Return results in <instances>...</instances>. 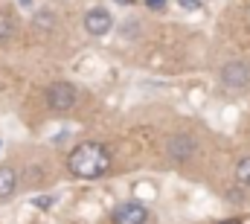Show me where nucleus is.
Returning a JSON list of instances; mask_svg holds the SVG:
<instances>
[{
    "label": "nucleus",
    "instance_id": "1",
    "mask_svg": "<svg viewBox=\"0 0 250 224\" xmlns=\"http://www.w3.org/2000/svg\"><path fill=\"white\" fill-rule=\"evenodd\" d=\"M67 169L73 178L79 180H96L111 169V152L102 143H79L70 155H67Z\"/></svg>",
    "mask_w": 250,
    "mask_h": 224
},
{
    "label": "nucleus",
    "instance_id": "8",
    "mask_svg": "<svg viewBox=\"0 0 250 224\" xmlns=\"http://www.w3.org/2000/svg\"><path fill=\"white\" fill-rule=\"evenodd\" d=\"M15 35V18L9 12H0V44H6Z\"/></svg>",
    "mask_w": 250,
    "mask_h": 224
},
{
    "label": "nucleus",
    "instance_id": "7",
    "mask_svg": "<svg viewBox=\"0 0 250 224\" xmlns=\"http://www.w3.org/2000/svg\"><path fill=\"white\" fill-rule=\"evenodd\" d=\"M18 189V172L12 166H0V198H9Z\"/></svg>",
    "mask_w": 250,
    "mask_h": 224
},
{
    "label": "nucleus",
    "instance_id": "11",
    "mask_svg": "<svg viewBox=\"0 0 250 224\" xmlns=\"http://www.w3.org/2000/svg\"><path fill=\"white\" fill-rule=\"evenodd\" d=\"M148 3V9H163L166 6V0H146Z\"/></svg>",
    "mask_w": 250,
    "mask_h": 224
},
{
    "label": "nucleus",
    "instance_id": "6",
    "mask_svg": "<svg viewBox=\"0 0 250 224\" xmlns=\"http://www.w3.org/2000/svg\"><path fill=\"white\" fill-rule=\"evenodd\" d=\"M195 140L189 137V134H175V137H169V143H166V152H169V157L175 160V163H187L189 157L195 155Z\"/></svg>",
    "mask_w": 250,
    "mask_h": 224
},
{
    "label": "nucleus",
    "instance_id": "2",
    "mask_svg": "<svg viewBox=\"0 0 250 224\" xmlns=\"http://www.w3.org/2000/svg\"><path fill=\"white\" fill-rule=\"evenodd\" d=\"M76 99H79V93H76V85H70V82H53L47 88V105L53 111H70L76 105Z\"/></svg>",
    "mask_w": 250,
    "mask_h": 224
},
{
    "label": "nucleus",
    "instance_id": "4",
    "mask_svg": "<svg viewBox=\"0 0 250 224\" xmlns=\"http://www.w3.org/2000/svg\"><path fill=\"white\" fill-rule=\"evenodd\" d=\"M111 26H114V18H111V12L102 9V6H96V9H90V12L84 15V29H87V35H93V38L108 35Z\"/></svg>",
    "mask_w": 250,
    "mask_h": 224
},
{
    "label": "nucleus",
    "instance_id": "12",
    "mask_svg": "<svg viewBox=\"0 0 250 224\" xmlns=\"http://www.w3.org/2000/svg\"><path fill=\"white\" fill-rule=\"evenodd\" d=\"M218 224H242V222H236V219H227V222H218Z\"/></svg>",
    "mask_w": 250,
    "mask_h": 224
},
{
    "label": "nucleus",
    "instance_id": "3",
    "mask_svg": "<svg viewBox=\"0 0 250 224\" xmlns=\"http://www.w3.org/2000/svg\"><path fill=\"white\" fill-rule=\"evenodd\" d=\"M221 85L227 90H245L250 85V64L248 61H227L221 67Z\"/></svg>",
    "mask_w": 250,
    "mask_h": 224
},
{
    "label": "nucleus",
    "instance_id": "9",
    "mask_svg": "<svg viewBox=\"0 0 250 224\" xmlns=\"http://www.w3.org/2000/svg\"><path fill=\"white\" fill-rule=\"evenodd\" d=\"M236 180H239L242 186H250V157H242V160L236 163Z\"/></svg>",
    "mask_w": 250,
    "mask_h": 224
},
{
    "label": "nucleus",
    "instance_id": "5",
    "mask_svg": "<svg viewBox=\"0 0 250 224\" xmlns=\"http://www.w3.org/2000/svg\"><path fill=\"white\" fill-rule=\"evenodd\" d=\"M148 222V210L140 201H125L114 210V224H146Z\"/></svg>",
    "mask_w": 250,
    "mask_h": 224
},
{
    "label": "nucleus",
    "instance_id": "10",
    "mask_svg": "<svg viewBox=\"0 0 250 224\" xmlns=\"http://www.w3.org/2000/svg\"><path fill=\"white\" fill-rule=\"evenodd\" d=\"M184 9H189V12H195V9H201V0H178Z\"/></svg>",
    "mask_w": 250,
    "mask_h": 224
},
{
    "label": "nucleus",
    "instance_id": "13",
    "mask_svg": "<svg viewBox=\"0 0 250 224\" xmlns=\"http://www.w3.org/2000/svg\"><path fill=\"white\" fill-rule=\"evenodd\" d=\"M248 23H250V6H248Z\"/></svg>",
    "mask_w": 250,
    "mask_h": 224
}]
</instances>
